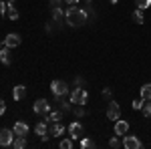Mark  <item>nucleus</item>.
Returning a JSON list of instances; mask_svg holds the SVG:
<instances>
[{
  "label": "nucleus",
  "instance_id": "obj_1",
  "mask_svg": "<svg viewBox=\"0 0 151 149\" xmlns=\"http://www.w3.org/2000/svg\"><path fill=\"white\" fill-rule=\"evenodd\" d=\"M65 20H67L69 26L79 28L83 24H87V12L83 10V8H77V6H69L65 10Z\"/></svg>",
  "mask_w": 151,
  "mask_h": 149
},
{
  "label": "nucleus",
  "instance_id": "obj_2",
  "mask_svg": "<svg viewBox=\"0 0 151 149\" xmlns=\"http://www.w3.org/2000/svg\"><path fill=\"white\" fill-rule=\"evenodd\" d=\"M87 101H89V93H87V89H83V87H77L75 91L70 93V103L73 105H87Z\"/></svg>",
  "mask_w": 151,
  "mask_h": 149
},
{
  "label": "nucleus",
  "instance_id": "obj_3",
  "mask_svg": "<svg viewBox=\"0 0 151 149\" xmlns=\"http://www.w3.org/2000/svg\"><path fill=\"white\" fill-rule=\"evenodd\" d=\"M50 93L55 95V97H65V95H69V85L65 83V81H52L50 83Z\"/></svg>",
  "mask_w": 151,
  "mask_h": 149
},
{
  "label": "nucleus",
  "instance_id": "obj_4",
  "mask_svg": "<svg viewBox=\"0 0 151 149\" xmlns=\"http://www.w3.org/2000/svg\"><path fill=\"white\" fill-rule=\"evenodd\" d=\"M67 131H69V137L70 139H81L85 135V127H83L81 121H75V123H70L67 127Z\"/></svg>",
  "mask_w": 151,
  "mask_h": 149
},
{
  "label": "nucleus",
  "instance_id": "obj_5",
  "mask_svg": "<svg viewBox=\"0 0 151 149\" xmlns=\"http://www.w3.org/2000/svg\"><path fill=\"white\" fill-rule=\"evenodd\" d=\"M32 111H35L36 115H45V117H47V115L50 113V103H48L47 99H36L35 105H32Z\"/></svg>",
  "mask_w": 151,
  "mask_h": 149
},
{
  "label": "nucleus",
  "instance_id": "obj_6",
  "mask_svg": "<svg viewBox=\"0 0 151 149\" xmlns=\"http://www.w3.org/2000/svg\"><path fill=\"white\" fill-rule=\"evenodd\" d=\"M14 137H16V135H14L12 129H0V145H2V147H10Z\"/></svg>",
  "mask_w": 151,
  "mask_h": 149
},
{
  "label": "nucleus",
  "instance_id": "obj_7",
  "mask_svg": "<svg viewBox=\"0 0 151 149\" xmlns=\"http://www.w3.org/2000/svg\"><path fill=\"white\" fill-rule=\"evenodd\" d=\"M107 119H111V121L121 119V107H119V103H115V101L109 103V107H107Z\"/></svg>",
  "mask_w": 151,
  "mask_h": 149
},
{
  "label": "nucleus",
  "instance_id": "obj_8",
  "mask_svg": "<svg viewBox=\"0 0 151 149\" xmlns=\"http://www.w3.org/2000/svg\"><path fill=\"white\" fill-rule=\"evenodd\" d=\"M20 42H22V38L16 32H8V35L4 36V45L8 46V48H16V46H20Z\"/></svg>",
  "mask_w": 151,
  "mask_h": 149
},
{
  "label": "nucleus",
  "instance_id": "obj_9",
  "mask_svg": "<svg viewBox=\"0 0 151 149\" xmlns=\"http://www.w3.org/2000/svg\"><path fill=\"white\" fill-rule=\"evenodd\" d=\"M65 131H67V127L63 125L60 121H55V123H48V133H50V135H52L55 139H57V137H60V135H63Z\"/></svg>",
  "mask_w": 151,
  "mask_h": 149
},
{
  "label": "nucleus",
  "instance_id": "obj_10",
  "mask_svg": "<svg viewBox=\"0 0 151 149\" xmlns=\"http://www.w3.org/2000/svg\"><path fill=\"white\" fill-rule=\"evenodd\" d=\"M123 147L125 149H141V141L135 135H123Z\"/></svg>",
  "mask_w": 151,
  "mask_h": 149
},
{
  "label": "nucleus",
  "instance_id": "obj_11",
  "mask_svg": "<svg viewBox=\"0 0 151 149\" xmlns=\"http://www.w3.org/2000/svg\"><path fill=\"white\" fill-rule=\"evenodd\" d=\"M129 131V123L125 119H117L115 121V135H127Z\"/></svg>",
  "mask_w": 151,
  "mask_h": 149
},
{
  "label": "nucleus",
  "instance_id": "obj_12",
  "mask_svg": "<svg viewBox=\"0 0 151 149\" xmlns=\"http://www.w3.org/2000/svg\"><path fill=\"white\" fill-rule=\"evenodd\" d=\"M12 97H14V101H22L24 97H26V87L24 85H16L12 89Z\"/></svg>",
  "mask_w": 151,
  "mask_h": 149
},
{
  "label": "nucleus",
  "instance_id": "obj_13",
  "mask_svg": "<svg viewBox=\"0 0 151 149\" xmlns=\"http://www.w3.org/2000/svg\"><path fill=\"white\" fill-rule=\"evenodd\" d=\"M12 131H14V135H28V125L24 121H16L14 127H12Z\"/></svg>",
  "mask_w": 151,
  "mask_h": 149
},
{
  "label": "nucleus",
  "instance_id": "obj_14",
  "mask_svg": "<svg viewBox=\"0 0 151 149\" xmlns=\"http://www.w3.org/2000/svg\"><path fill=\"white\" fill-rule=\"evenodd\" d=\"M0 63L2 65H10V48L6 45L0 48Z\"/></svg>",
  "mask_w": 151,
  "mask_h": 149
},
{
  "label": "nucleus",
  "instance_id": "obj_15",
  "mask_svg": "<svg viewBox=\"0 0 151 149\" xmlns=\"http://www.w3.org/2000/svg\"><path fill=\"white\" fill-rule=\"evenodd\" d=\"M131 18H133V22H135V24H143V22H145V14H143L141 8H135L133 14H131Z\"/></svg>",
  "mask_w": 151,
  "mask_h": 149
},
{
  "label": "nucleus",
  "instance_id": "obj_16",
  "mask_svg": "<svg viewBox=\"0 0 151 149\" xmlns=\"http://www.w3.org/2000/svg\"><path fill=\"white\" fill-rule=\"evenodd\" d=\"M12 147L14 149H24L26 147V135H16L12 141Z\"/></svg>",
  "mask_w": 151,
  "mask_h": 149
},
{
  "label": "nucleus",
  "instance_id": "obj_17",
  "mask_svg": "<svg viewBox=\"0 0 151 149\" xmlns=\"http://www.w3.org/2000/svg\"><path fill=\"white\" fill-rule=\"evenodd\" d=\"M60 119H63V109H60V111H50L45 121H47V123H55V121H60Z\"/></svg>",
  "mask_w": 151,
  "mask_h": 149
},
{
  "label": "nucleus",
  "instance_id": "obj_18",
  "mask_svg": "<svg viewBox=\"0 0 151 149\" xmlns=\"http://www.w3.org/2000/svg\"><path fill=\"white\" fill-rule=\"evenodd\" d=\"M35 133H36V135H45V133H48V123H47V121H40V123H36Z\"/></svg>",
  "mask_w": 151,
  "mask_h": 149
},
{
  "label": "nucleus",
  "instance_id": "obj_19",
  "mask_svg": "<svg viewBox=\"0 0 151 149\" xmlns=\"http://www.w3.org/2000/svg\"><path fill=\"white\" fill-rule=\"evenodd\" d=\"M141 99L151 101V83H145V85L141 87Z\"/></svg>",
  "mask_w": 151,
  "mask_h": 149
},
{
  "label": "nucleus",
  "instance_id": "obj_20",
  "mask_svg": "<svg viewBox=\"0 0 151 149\" xmlns=\"http://www.w3.org/2000/svg\"><path fill=\"white\" fill-rule=\"evenodd\" d=\"M6 14H8L10 20H16V18H18V10H16V6H14V4H6Z\"/></svg>",
  "mask_w": 151,
  "mask_h": 149
},
{
  "label": "nucleus",
  "instance_id": "obj_21",
  "mask_svg": "<svg viewBox=\"0 0 151 149\" xmlns=\"http://www.w3.org/2000/svg\"><path fill=\"white\" fill-rule=\"evenodd\" d=\"M81 147L83 149H93V147H97V143H95L93 139H89V137L83 135V137H81Z\"/></svg>",
  "mask_w": 151,
  "mask_h": 149
},
{
  "label": "nucleus",
  "instance_id": "obj_22",
  "mask_svg": "<svg viewBox=\"0 0 151 149\" xmlns=\"http://www.w3.org/2000/svg\"><path fill=\"white\" fill-rule=\"evenodd\" d=\"M63 18H65V10L60 6H55L52 8V20H63Z\"/></svg>",
  "mask_w": 151,
  "mask_h": 149
},
{
  "label": "nucleus",
  "instance_id": "obj_23",
  "mask_svg": "<svg viewBox=\"0 0 151 149\" xmlns=\"http://www.w3.org/2000/svg\"><path fill=\"white\" fill-rule=\"evenodd\" d=\"M141 113H143V117H145V119H151V101H145V103H143Z\"/></svg>",
  "mask_w": 151,
  "mask_h": 149
},
{
  "label": "nucleus",
  "instance_id": "obj_24",
  "mask_svg": "<svg viewBox=\"0 0 151 149\" xmlns=\"http://www.w3.org/2000/svg\"><path fill=\"white\" fill-rule=\"evenodd\" d=\"M121 145H123V141H121L119 137H111L109 139V147L111 149H117V147H121Z\"/></svg>",
  "mask_w": 151,
  "mask_h": 149
},
{
  "label": "nucleus",
  "instance_id": "obj_25",
  "mask_svg": "<svg viewBox=\"0 0 151 149\" xmlns=\"http://www.w3.org/2000/svg\"><path fill=\"white\" fill-rule=\"evenodd\" d=\"M143 103H145V99H133V103H131V109H135V111H141Z\"/></svg>",
  "mask_w": 151,
  "mask_h": 149
},
{
  "label": "nucleus",
  "instance_id": "obj_26",
  "mask_svg": "<svg viewBox=\"0 0 151 149\" xmlns=\"http://www.w3.org/2000/svg\"><path fill=\"white\" fill-rule=\"evenodd\" d=\"M58 147H60V149H70V147H73V139H63V141H60V143H58Z\"/></svg>",
  "mask_w": 151,
  "mask_h": 149
},
{
  "label": "nucleus",
  "instance_id": "obj_27",
  "mask_svg": "<svg viewBox=\"0 0 151 149\" xmlns=\"http://www.w3.org/2000/svg\"><path fill=\"white\" fill-rule=\"evenodd\" d=\"M73 113H75V117H79V119H83L87 111L83 109V105H77V109H73Z\"/></svg>",
  "mask_w": 151,
  "mask_h": 149
},
{
  "label": "nucleus",
  "instance_id": "obj_28",
  "mask_svg": "<svg viewBox=\"0 0 151 149\" xmlns=\"http://www.w3.org/2000/svg\"><path fill=\"white\" fill-rule=\"evenodd\" d=\"M151 6V0H137V8H141V10H147Z\"/></svg>",
  "mask_w": 151,
  "mask_h": 149
},
{
  "label": "nucleus",
  "instance_id": "obj_29",
  "mask_svg": "<svg viewBox=\"0 0 151 149\" xmlns=\"http://www.w3.org/2000/svg\"><path fill=\"white\" fill-rule=\"evenodd\" d=\"M60 109H63V113L70 111V101H60Z\"/></svg>",
  "mask_w": 151,
  "mask_h": 149
},
{
  "label": "nucleus",
  "instance_id": "obj_30",
  "mask_svg": "<svg viewBox=\"0 0 151 149\" xmlns=\"http://www.w3.org/2000/svg\"><path fill=\"white\" fill-rule=\"evenodd\" d=\"M4 113H6V103H4V101L0 99V117H2Z\"/></svg>",
  "mask_w": 151,
  "mask_h": 149
},
{
  "label": "nucleus",
  "instance_id": "obj_31",
  "mask_svg": "<svg viewBox=\"0 0 151 149\" xmlns=\"http://www.w3.org/2000/svg\"><path fill=\"white\" fill-rule=\"evenodd\" d=\"M63 2H65V0H50V6H52V8H55V6H63Z\"/></svg>",
  "mask_w": 151,
  "mask_h": 149
},
{
  "label": "nucleus",
  "instance_id": "obj_32",
  "mask_svg": "<svg viewBox=\"0 0 151 149\" xmlns=\"http://www.w3.org/2000/svg\"><path fill=\"white\" fill-rule=\"evenodd\" d=\"M6 14V2H0V16Z\"/></svg>",
  "mask_w": 151,
  "mask_h": 149
},
{
  "label": "nucleus",
  "instance_id": "obj_33",
  "mask_svg": "<svg viewBox=\"0 0 151 149\" xmlns=\"http://www.w3.org/2000/svg\"><path fill=\"white\" fill-rule=\"evenodd\" d=\"M65 2H67L69 6H77V4H79V0H65Z\"/></svg>",
  "mask_w": 151,
  "mask_h": 149
},
{
  "label": "nucleus",
  "instance_id": "obj_34",
  "mask_svg": "<svg viewBox=\"0 0 151 149\" xmlns=\"http://www.w3.org/2000/svg\"><path fill=\"white\" fill-rule=\"evenodd\" d=\"M103 95H105V97H111V89H109V87H105V89H103Z\"/></svg>",
  "mask_w": 151,
  "mask_h": 149
},
{
  "label": "nucleus",
  "instance_id": "obj_35",
  "mask_svg": "<svg viewBox=\"0 0 151 149\" xmlns=\"http://www.w3.org/2000/svg\"><path fill=\"white\" fill-rule=\"evenodd\" d=\"M75 83H77V85H79V87H83V85H85V81H83L81 77H77V79H75Z\"/></svg>",
  "mask_w": 151,
  "mask_h": 149
},
{
  "label": "nucleus",
  "instance_id": "obj_36",
  "mask_svg": "<svg viewBox=\"0 0 151 149\" xmlns=\"http://www.w3.org/2000/svg\"><path fill=\"white\" fill-rule=\"evenodd\" d=\"M2 46H4V40H0V48H2Z\"/></svg>",
  "mask_w": 151,
  "mask_h": 149
},
{
  "label": "nucleus",
  "instance_id": "obj_37",
  "mask_svg": "<svg viewBox=\"0 0 151 149\" xmlns=\"http://www.w3.org/2000/svg\"><path fill=\"white\" fill-rule=\"evenodd\" d=\"M109 2H111V4H117V0H109Z\"/></svg>",
  "mask_w": 151,
  "mask_h": 149
},
{
  "label": "nucleus",
  "instance_id": "obj_38",
  "mask_svg": "<svg viewBox=\"0 0 151 149\" xmlns=\"http://www.w3.org/2000/svg\"><path fill=\"white\" fill-rule=\"evenodd\" d=\"M8 4H14V0H8Z\"/></svg>",
  "mask_w": 151,
  "mask_h": 149
}]
</instances>
